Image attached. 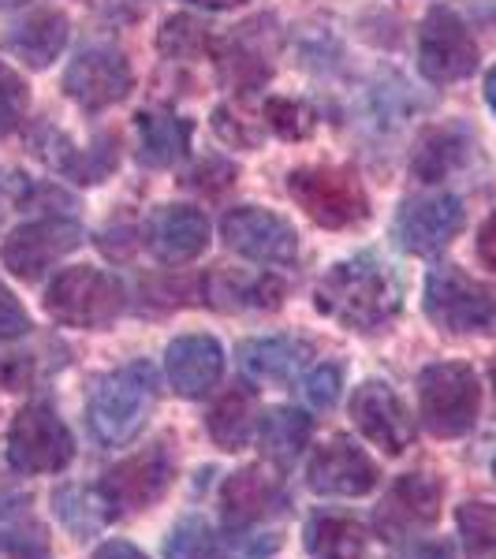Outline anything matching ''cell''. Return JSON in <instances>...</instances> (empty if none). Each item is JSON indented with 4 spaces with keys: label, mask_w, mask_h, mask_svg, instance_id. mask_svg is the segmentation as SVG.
<instances>
[{
    "label": "cell",
    "mask_w": 496,
    "mask_h": 559,
    "mask_svg": "<svg viewBox=\"0 0 496 559\" xmlns=\"http://www.w3.org/2000/svg\"><path fill=\"white\" fill-rule=\"evenodd\" d=\"M314 306L347 332H381L400 318L403 287L377 254H355L329 269L314 287Z\"/></svg>",
    "instance_id": "1"
},
{
    "label": "cell",
    "mask_w": 496,
    "mask_h": 559,
    "mask_svg": "<svg viewBox=\"0 0 496 559\" xmlns=\"http://www.w3.org/2000/svg\"><path fill=\"white\" fill-rule=\"evenodd\" d=\"M161 400V377L153 362L134 358L105 377H97L86 400V426L94 432L97 444L123 448L146 429L150 414L157 411Z\"/></svg>",
    "instance_id": "2"
},
{
    "label": "cell",
    "mask_w": 496,
    "mask_h": 559,
    "mask_svg": "<svg viewBox=\"0 0 496 559\" xmlns=\"http://www.w3.org/2000/svg\"><path fill=\"white\" fill-rule=\"evenodd\" d=\"M128 306V287L116 273L97 265H71L45 287V313L64 329L102 332Z\"/></svg>",
    "instance_id": "3"
},
{
    "label": "cell",
    "mask_w": 496,
    "mask_h": 559,
    "mask_svg": "<svg viewBox=\"0 0 496 559\" xmlns=\"http://www.w3.org/2000/svg\"><path fill=\"white\" fill-rule=\"evenodd\" d=\"M287 194L318 228L347 231L369 221V194L351 168L303 165L287 173Z\"/></svg>",
    "instance_id": "4"
},
{
    "label": "cell",
    "mask_w": 496,
    "mask_h": 559,
    "mask_svg": "<svg viewBox=\"0 0 496 559\" xmlns=\"http://www.w3.org/2000/svg\"><path fill=\"white\" fill-rule=\"evenodd\" d=\"M482 381L467 362H433L418 373V418L433 437L456 440L477 426Z\"/></svg>",
    "instance_id": "5"
},
{
    "label": "cell",
    "mask_w": 496,
    "mask_h": 559,
    "mask_svg": "<svg viewBox=\"0 0 496 559\" xmlns=\"http://www.w3.org/2000/svg\"><path fill=\"white\" fill-rule=\"evenodd\" d=\"M422 306H426V318L452 336H493L496 332L493 292L474 276H467L459 265L429 269Z\"/></svg>",
    "instance_id": "6"
},
{
    "label": "cell",
    "mask_w": 496,
    "mask_h": 559,
    "mask_svg": "<svg viewBox=\"0 0 496 559\" xmlns=\"http://www.w3.org/2000/svg\"><path fill=\"white\" fill-rule=\"evenodd\" d=\"M75 459V437L49 403H26L8 429V463L20 474H60Z\"/></svg>",
    "instance_id": "7"
},
{
    "label": "cell",
    "mask_w": 496,
    "mask_h": 559,
    "mask_svg": "<svg viewBox=\"0 0 496 559\" xmlns=\"http://www.w3.org/2000/svg\"><path fill=\"white\" fill-rule=\"evenodd\" d=\"M477 68V41L463 15L437 4L418 26V71L433 86H452L471 79Z\"/></svg>",
    "instance_id": "8"
},
{
    "label": "cell",
    "mask_w": 496,
    "mask_h": 559,
    "mask_svg": "<svg viewBox=\"0 0 496 559\" xmlns=\"http://www.w3.org/2000/svg\"><path fill=\"white\" fill-rule=\"evenodd\" d=\"M281 537L261 526L213 530L202 515H184L165 537V559H273Z\"/></svg>",
    "instance_id": "9"
},
{
    "label": "cell",
    "mask_w": 496,
    "mask_h": 559,
    "mask_svg": "<svg viewBox=\"0 0 496 559\" xmlns=\"http://www.w3.org/2000/svg\"><path fill=\"white\" fill-rule=\"evenodd\" d=\"M176 481V459L168 452V444L142 448L128 459H120L116 466H108L97 481V489L105 492V500L113 503L116 515H134V511L157 508L168 496Z\"/></svg>",
    "instance_id": "10"
},
{
    "label": "cell",
    "mask_w": 496,
    "mask_h": 559,
    "mask_svg": "<svg viewBox=\"0 0 496 559\" xmlns=\"http://www.w3.org/2000/svg\"><path fill=\"white\" fill-rule=\"evenodd\" d=\"M83 242V224L71 216H42V221L20 224L0 242V261L15 280H42L57 261H64Z\"/></svg>",
    "instance_id": "11"
},
{
    "label": "cell",
    "mask_w": 496,
    "mask_h": 559,
    "mask_svg": "<svg viewBox=\"0 0 496 559\" xmlns=\"http://www.w3.org/2000/svg\"><path fill=\"white\" fill-rule=\"evenodd\" d=\"M467 224L463 198L437 191V194H418L408 198L400 205L392 221V239L403 254L414 258H433L452 242Z\"/></svg>",
    "instance_id": "12"
},
{
    "label": "cell",
    "mask_w": 496,
    "mask_h": 559,
    "mask_svg": "<svg viewBox=\"0 0 496 559\" xmlns=\"http://www.w3.org/2000/svg\"><path fill=\"white\" fill-rule=\"evenodd\" d=\"M221 239L239 258L258 261V265H292L299 258V231L292 221H284L273 210H258V205H236L224 213Z\"/></svg>",
    "instance_id": "13"
},
{
    "label": "cell",
    "mask_w": 496,
    "mask_h": 559,
    "mask_svg": "<svg viewBox=\"0 0 496 559\" xmlns=\"http://www.w3.org/2000/svg\"><path fill=\"white\" fill-rule=\"evenodd\" d=\"M134 90V71L120 49L90 45L64 71V94L86 112H105Z\"/></svg>",
    "instance_id": "14"
},
{
    "label": "cell",
    "mask_w": 496,
    "mask_h": 559,
    "mask_svg": "<svg viewBox=\"0 0 496 559\" xmlns=\"http://www.w3.org/2000/svg\"><path fill=\"white\" fill-rule=\"evenodd\" d=\"M351 418L369 444L403 455L414 444V418L389 381H363L351 395Z\"/></svg>",
    "instance_id": "15"
},
{
    "label": "cell",
    "mask_w": 496,
    "mask_h": 559,
    "mask_svg": "<svg viewBox=\"0 0 496 559\" xmlns=\"http://www.w3.org/2000/svg\"><path fill=\"white\" fill-rule=\"evenodd\" d=\"M381 481L377 463L369 459L355 440L332 437L314 448L310 463H306V485L318 496H369Z\"/></svg>",
    "instance_id": "16"
},
{
    "label": "cell",
    "mask_w": 496,
    "mask_h": 559,
    "mask_svg": "<svg viewBox=\"0 0 496 559\" xmlns=\"http://www.w3.org/2000/svg\"><path fill=\"white\" fill-rule=\"evenodd\" d=\"M440 500H445V485L433 474H403L385 492L381 508H377V534L385 540H403L418 530H426L440 515Z\"/></svg>",
    "instance_id": "17"
},
{
    "label": "cell",
    "mask_w": 496,
    "mask_h": 559,
    "mask_svg": "<svg viewBox=\"0 0 496 559\" xmlns=\"http://www.w3.org/2000/svg\"><path fill=\"white\" fill-rule=\"evenodd\" d=\"M284 471L269 466H243L221 485V511L228 526H265L287 511Z\"/></svg>",
    "instance_id": "18"
},
{
    "label": "cell",
    "mask_w": 496,
    "mask_h": 559,
    "mask_svg": "<svg viewBox=\"0 0 496 559\" xmlns=\"http://www.w3.org/2000/svg\"><path fill=\"white\" fill-rule=\"evenodd\" d=\"M210 216L194 205H157L146 221V247L150 254L165 265H187V261L202 258L210 247Z\"/></svg>",
    "instance_id": "19"
},
{
    "label": "cell",
    "mask_w": 496,
    "mask_h": 559,
    "mask_svg": "<svg viewBox=\"0 0 496 559\" xmlns=\"http://www.w3.org/2000/svg\"><path fill=\"white\" fill-rule=\"evenodd\" d=\"M165 373L176 395L184 400H202L221 384L224 373V347L216 336L191 332V336H176L165 350Z\"/></svg>",
    "instance_id": "20"
},
{
    "label": "cell",
    "mask_w": 496,
    "mask_h": 559,
    "mask_svg": "<svg viewBox=\"0 0 496 559\" xmlns=\"http://www.w3.org/2000/svg\"><path fill=\"white\" fill-rule=\"evenodd\" d=\"M71 38V23L60 8H49V4H34L8 26L4 34V45L15 60H23L26 68L34 71H45L52 60L64 52V45Z\"/></svg>",
    "instance_id": "21"
},
{
    "label": "cell",
    "mask_w": 496,
    "mask_h": 559,
    "mask_svg": "<svg viewBox=\"0 0 496 559\" xmlns=\"http://www.w3.org/2000/svg\"><path fill=\"white\" fill-rule=\"evenodd\" d=\"M202 295L213 310L243 313V310H281L287 287L273 273L255 269H213L202 280Z\"/></svg>",
    "instance_id": "22"
},
{
    "label": "cell",
    "mask_w": 496,
    "mask_h": 559,
    "mask_svg": "<svg viewBox=\"0 0 496 559\" xmlns=\"http://www.w3.org/2000/svg\"><path fill=\"white\" fill-rule=\"evenodd\" d=\"M310 355L314 347L303 336H255L236 350L243 373L255 384H287L310 362Z\"/></svg>",
    "instance_id": "23"
},
{
    "label": "cell",
    "mask_w": 496,
    "mask_h": 559,
    "mask_svg": "<svg viewBox=\"0 0 496 559\" xmlns=\"http://www.w3.org/2000/svg\"><path fill=\"white\" fill-rule=\"evenodd\" d=\"M134 131H139V160L146 168H176L191 153V120L168 108H142L134 116Z\"/></svg>",
    "instance_id": "24"
},
{
    "label": "cell",
    "mask_w": 496,
    "mask_h": 559,
    "mask_svg": "<svg viewBox=\"0 0 496 559\" xmlns=\"http://www.w3.org/2000/svg\"><path fill=\"white\" fill-rule=\"evenodd\" d=\"M314 437V418L299 407H269L258 414V448L269 466L287 471L306 452Z\"/></svg>",
    "instance_id": "25"
},
{
    "label": "cell",
    "mask_w": 496,
    "mask_h": 559,
    "mask_svg": "<svg viewBox=\"0 0 496 559\" xmlns=\"http://www.w3.org/2000/svg\"><path fill=\"white\" fill-rule=\"evenodd\" d=\"M471 150H474V139L463 123L429 128L411 153V173L414 179H422V183H440V179H448L456 168H463Z\"/></svg>",
    "instance_id": "26"
},
{
    "label": "cell",
    "mask_w": 496,
    "mask_h": 559,
    "mask_svg": "<svg viewBox=\"0 0 496 559\" xmlns=\"http://www.w3.org/2000/svg\"><path fill=\"white\" fill-rule=\"evenodd\" d=\"M258 400L255 388L247 384H232L221 400L213 403L210 414H205V429H210V440L221 452H239V448L250 444V437L258 432Z\"/></svg>",
    "instance_id": "27"
},
{
    "label": "cell",
    "mask_w": 496,
    "mask_h": 559,
    "mask_svg": "<svg viewBox=\"0 0 496 559\" xmlns=\"http://www.w3.org/2000/svg\"><path fill=\"white\" fill-rule=\"evenodd\" d=\"M310 559H363L366 556V526L344 511H318L303 530Z\"/></svg>",
    "instance_id": "28"
},
{
    "label": "cell",
    "mask_w": 496,
    "mask_h": 559,
    "mask_svg": "<svg viewBox=\"0 0 496 559\" xmlns=\"http://www.w3.org/2000/svg\"><path fill=\"white\" fill-rule=\"evenodd\" d=\"M52 511H57L60 526L79 540L102 534L108 522L116 519L113 503L105 500V492L97 485H60L52 492Z\"/></svg>",
    "instance_id": "29"
},
{
    "label": "cell",
    "mask_w": 496,
    "mask_h": 559,
    "mask_svg": "<svg viewBox=\"0 0 496 559\" xmlns=\"http://www.w3.org/2000/svg\"><path fill=\"white\" fill-rule=\"evenodd\" d=\"M42 522L34 519L31 500L23 496H0V552H31L42 548Z\"/></svg>",
    "instance_id": "30"
},
{
    "label": "cell",
    "mask_w": 496,
    "mask_h": 559,
    "mask_svg": "<svg viewBox=\"0 0 496 559\" xmlns=\"http://www.w3.org/2000/svg\"><path fill=\"white\" fill-rule=\"evenodd\" d=\"M261 123L273 134H281L284 142H306L318 131V112L306 102H295V97H265Z\"/></svg>",
    "instance_id": "31"
},
{
    "label": "cell",
    "mask_w": 496,
    "mask_h": 559,
    "mask_svg": "<svg viewBox=\"0 0 496 559\" xmlns=\"http://www.w3.org/2000/svg\"><path fill=\"white\" fill-rule=\"evenodd\" d=\"M456 526H459V537H463L467 552L496 548V503L467 500L463 508L456 511Z\"/></svg>",
    "instance_id": "32"
},
{
    "label": "cell",
    "mask_w": 496,
    "mask_h": 559,
    "mask_svg": "<svg viewBox=\"0 0 496 559\" xmlns=\"http://www.w3.org/2000/svg\"><path fill=\"white\" fill-rule=\"evenodd\" d=\"M26 105H31V94H26V83L20 79V71L8 68L0 60V139L12 134L23 123Z\"/></svg>",
    "instance_id": "33"
},
{
    "label": "cell",
    "mask_w": 496,
    "mask_h": 559,
    "mask_svg": "<svg viewBox=\"0 0 496 559\" xmlns=\"http://www.w3.org/2000/svg\"><path fill=\"white\" fill-rule=\"evenodd\" d=\"M340 388H344V369L336 362H321L314 366L310 373H306L303 381V395L306 403H310L314 411H332L340 400Z\"/></svg>",
    "instance_id": "34"
},
{
    "label": "cell",
    "mask_w": 496,
    "mask_h": 559,
    "mask_svg": "<svg viewBox=\"0 0 496 559\" xmlns=\"http://www.w3.org/2000/svg\"><path fill=\"white\" fill-rule=\"evenodd\" d=\"M202 45H205L202 26H198L194 20H184V15L168 20L165 31H161V49H165L168 57H187V52L202 49Z\"/></svg>",
    "instance_id": "35"
},
{
    "label": "cell",
    "mask_w": 496,
    "mask_h": 559,
    "mask_svg": "<svg viewBox=\"0 0 496 559\" xmlns=\"http://www.w3.org/2000/svg\"><path fill=\"white\" fill-rule=\"evenodd\" d=\"M247 123L250 120H243V116H236V120H232V108L228 105H221L213 112V131L221 134V139L228 142V146H236V150H255L258 146V131H250Z\"/></svg>",
    "instance_id": "36"
},
{
    "label": "cell",
    "mask_w": 496,
    "mask_h": 559,
    "mask_svg": "<svg viewBox=\"0 0 496 559\" xmlns=\"http://www.w3.org/2000/svg\"><path fill=\"white\" fill-rule=\"evenodd\" d=\"M31 332V313L23 310V302L0 284V340H20Z\"/></svg>",
    "instance_id": "37"
},
{
    "label": "cell",
    "mask_w": 496,
    "mask_h": 559,
    "mask_svg": "<svg viewBox=\"0 0 496 559\" xmlns=\"http://www.w3.org/2000/svg\"><path fill=\"white\" fill-rule=\"evenodd\" d=\"M477 258L485 261V269L496 273V210L485 216L482 231H477Z\"/></svg>",
    "instance_id": "38"
},
{
    "label": "cell",
    "mask_w": 496,
    "mask_h": 559,
    "mask_svg": "<svg viewBox=\"0 0 496 559\" xmlns=\"http://www.w3.org/2000/svg\"><path fill=\"white\" fill-rule=\"evenodd\" d=\"M94 559H150V556L142 552L139 545H131V540L113 537V540H105V545H97Z\"/></svg>",
    "instance_id": "39"
},
{
    "label": "cell",
    "mask_w": 496,
    "mask_h": 559,
    "mask_svg": "<svg viewBox=\"0 0 496 559\" xmlns=\"http://www.w3.org/2000/svg\"><path fill=\"white\" fill-rule=\"evenodd\" d=\"M403 559H448V552L437 540H414L408 552H403Z\"/></svg>",
    "instance_id": "40"
},
{
    "label": "cell",
    "mask_w": 496,
    "mask_h": 559,
    "mask_svg": "<svg viewBox=\"0 0 496 559\" xmlns=\"http://www.w3.org/2000/svg\"><path fill=\"white\" fill-rule=\"evenodd\" d=\"M191 8H205V12H232V8H243L247 0H184Z\"/></svg>",
    "instance_id": "41"
},
{
    "label": "cell",
    "mask_w": 496,
    "mask_h": 559,
    "mask_svg": "<svg viewBox=\"0 0 496 559\" xmlns=\"http://www.w3.org/2000/svg\"><path fill=\"white\" fill-rule=\"evenodd\" d=\"M485 102H489V108L496 112V64L489 68V75H485Z\"/></svg>",
    "instance_id": "42"
},
{
    "label": "cell",
    "mask_w": 496,
    "mask_h": 559,
    "mask_svg": "<svg viewBox=\"0 0 496 559\" xmlns=\"http://www.w3.org/2000/svg\"><path fill=\"white\" fill-rule=\"evenodd\" d=\"M493 388H496V362H493Z\"/></svg>",
    "instance_id": "43"
},
{
    "label": "cell",
    "mask_w": 496,
    "mask_h": 559,
    "mask_svg": "<svg viewBox=\"0 0 496 559\" xmlns=\"http://www.w3.org/2000/svg\"><path fill=\"white\" fill-rule=\"evenodd\" d=\"M493 474H496V463H493Z\"/></svg>",
    "instance_id": "44"
}]
</instances>
